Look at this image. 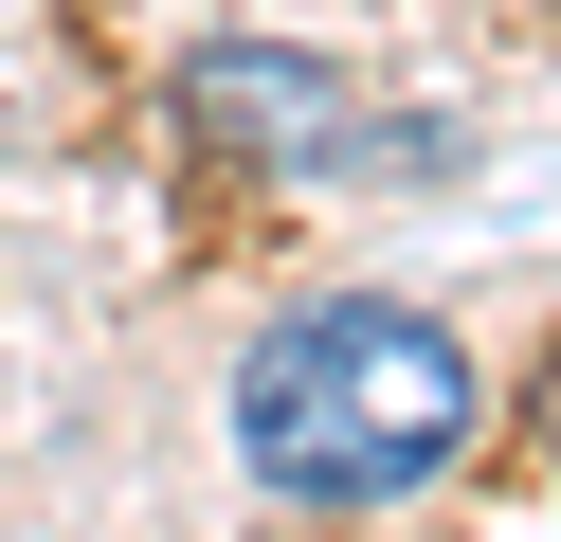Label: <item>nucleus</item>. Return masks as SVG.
Returning <instances> with one entry per match:
<instances>
[{"label":"nucleus","mask_w":561,"mask_h":542,"mask_svg":"<svg viewBox=\"0 0 561 542\" xmlns=\"http://www.w3.org/2000/svg\"><path fill=\"white\" fill-rule=\"evenodd\" d=\"M182 108L218 145H272V163H327V145H344V72L327 55H254V36H218V55L182 72Z\"/></svg>","instance_id":"2"},{"label":"nucleus","mask_w":561,"mask_h":542,"mask_svg":"<svg viewBox=\"0 0 561 542\" xmlns=\"http://www.w3.org/2000/svg\"><path fill=\"white\" fill-rule=\"evenodd\" d=\"M471 434H489L471 344L435 308H380V289H327V308H290L236 361V470L290 488V506H399Z\"/></svg>","instance_id":"1"}]
</instances>
